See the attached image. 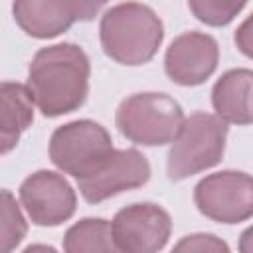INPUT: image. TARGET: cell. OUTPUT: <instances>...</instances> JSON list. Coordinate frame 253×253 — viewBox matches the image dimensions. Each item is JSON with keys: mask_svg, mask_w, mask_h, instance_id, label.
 Instances as JSON below:
<instances>
[{"mask_svg": "<svg viewBox=\"0 0 253 253\" xmlns=\"http://www.w3.org/2000/svg\"><path fill=\"white\" fill-rule=\"evenodd\" d=\"M113 148L107 128L89 119L61 125L49 138L51 162L75 180L93 172Z\"/></svg>", "mask_w": 253, "mask_h": 253, "instance_id": "5", "label": "cell"}, {"mask_svg": "<svg viewBox=\"0 0 253 253\" xmlns=\"http://www.w3.org/2000/svg\"><path fill=\"white\" fill-rule=\"evenodd\" d=\"M184 119L180 103L166 93H134L119 105L115 115L119 132L142 146L172 142Z\"/></svg>", "mask_w": 253, "mask_h": 253, "instance_id": "4", "label": "cell"}, {"mask_svg": "<svg viewBox=\"0 0 253 253\" xmlns=\"http://www.w3.org/2000/svg\"><path fill=\"white\" fill-rule=\"evenodd\" d=\"M217 61L219 47L210 34L186 32L178 36L166 49L164 71L176 85L196 87L211 77Z\"/></svg>", "mask_w": 253, "mask_h": 253, "instance_id": "10", "label": "cell"}, {"mask_svg": "<svg viewBox=\"0 0 253 253\" xmlns=\"http://www.w3.org/2000/svg\"><path fill=\"white\" fill-rule=\"evenodd\" d=\"M150 180V164L136 148H113L87 176L77 178V188L89 204H101L121 192L140 188Z\"/></svg>", "mask_w": 253, "mask_h": 253, "instance_id": "7", "label": "cell"}, {"mask_svg": "<svg viewBox=\"0 0 253 253\" xmlns=\"http://www.w3.org/2000/svg\"><path fill=\"white\" fill-rule=\"evenodd\" d=\"M109 0H81V4H83V8H85V12H87V18L89 20H93L97 14H99V10H101V6L103 4H107Z\"/></svg>", "mask_w": 253, "mask_h": 253, "instance_id": "18", "label": "cell"}, {"mask_svg": "<svg viewBox=\"0 0 253 253\" xmlns=\"http://www.w3.org/2000/svg\"><path fill=\"white\" fill-rule=\"evenodd\" d=\"M174 249L176 251H229L227 243H223L221 239H217L211 233L186 235L180 243H176Z\"/></svg>", "mask_w": 253, "mask_h": 253, "instance_id": "17", "label": "cell"}, {"mask_svg": "<svg viewBox=\"0 0 253 253\" xmlns=\"http://www.w3.org/2000/svg\"><path fill=\"white\" fill-rule=\"evenodd\" d=\"M227 140V123L217 115L194 113L184 119L180 132L172 140L166 170L174 182L186 180L221 162Z\"/></svg>", "mask_w": 253, "mask_h": 253, "instance_id": "3", "label": "cell"}, {"mask_svg": "<svg viewBox=\"0 0 253 253\" xmlns=\"http://www.w3.org/2000/svg\"><path fill=\"white\" fill-rule=\"evenodd\" d=\"M34 123V101L22 83H0V154H8Z\"/></svg>", "mask_w": 253, "mask_h": 253, "instance_id": "12", "label": "cell"}, {"mask_svg": "<svg viewBox=\"0 0 253 253\" xmlns=\"http://www.w3.org/2000/svg\"><path fill=\"white\" fill-rule=\"evenodd\" d=\"M20 202L32 219L42 227H55L67 221L77 208L71 184L57 172L38 170L20 186Z\"/></svg>", "mask_w": 253, "mask_h": 253, "instance_id": "9", "label": "cell"}, {"mask_svg": "<svg viewBox=\"0 0 253 253\" xmlns=\"http://www.w3.org/2000/svg\"><path fill=\"white\" fill-rule=\"evenodd\" d=\"M12 14L16 24L38 40L55 38L77 20H89L81 0H14Z\"/></svg>", "mask_w": 253, "mask_h": 253, "instance_id": "11", "label": "cell"}, {"mask_svg": "<svg viewBox=\"0 0 253 253\" xmlns=\"http://www.w3.org/2000/svg\"><path fill=\"white\" fill-rule=\"evenodd\" d=\"M63 249L67 253H93V251H113L111 221L103 217H85L73 223L63 237Z\"/></svg>", "mask_w": 253, "mask_h": 253, "instance_id": "14", "label": "cell"}, {"mask_svg": "<svg viewBox=\"0 0 253 253\" xmlns=\"http://www.w3.org/2000/svg\"><path fill=\"white\" fill-rule=\"evenodd\" d=\"M172 219L156 204L142 202L119 210L111 221L113 245L123 253L160 251L170 237Z\"/></svg>", "mask_w": 253, "mask_h": 253, "instance_id": "8", "label": "cell"}, {"mask_svg": "<svg viewBox=\"0 0 253 253\" xmlns=\"http://www.w3.org/2000/svg\"><path fill=\"white\" fill-rule=\"evenodd\" d=\"M251 69L225 71L211 89V105L223 123L249 125L251 123Z\"/></svg>", "mask_w": 253, "mask_h": 253, "instance_id": "13", "label": "cell"}, {"mask_svg": "<svg viewBox=\"0 0 253 253\" xmlns=\"http://www.w3.org/2000/svg\"><path fill=\"white\" fill-rule=\"evenodd\" d=\"M247 0H188L190 12L206 26H227L243 8Z\"/></svg>", "mask_w": 253, "mask_h": 253, "instance_id": "16", "label": "cell"}, {"mask_svg": "<svg viewBox=\"0 0 253 253\" xmlns=\"http://www.w3.org/2000/svg\"><path fill=\"white\" fill-rule=\"evenodd\" d=\"M91 65L75 43L42 47L28 67V91L43 117H61L77 111L89 93Z\"/></svg>", "mask_w": 253, "mask_h": 253, "instance_id": "1", "label": "cell"}, {"mask_svg": "<svg viewBox=\"0 0 253 253\" xmlns=\"http://www.w3.org/2000/svg\"><path fill=\"white\" fill-rule=\"evenodd\" d=\"M198 211L219 223H241L253 213V182L247 172L221 170L202 178L194 188Z\"/></svg>", "mask_w": 253, "mask_h": 253, "instance_id": "6", "label": "cell"}, {"mask_svg": "<svg viewBox=\"0 0 253 253\" xmlns=\"http://www.w3.org/2000/svg\"><path fill=\"white\" fill-rule=\"evenodd\" d=\"M28 233V221L12 192L0 190V253L16 249Z\"/></svg>", "mask_w": 253, "mask_h": 253, "instance_id": "15", "label": "cell"}, {"mask_svg": "<svg viewBox=\"0 0 253 253\" xmlns=\"http://www.w3.org/2000/svg\"><path fill=\"white\" fill-rule=\"evenodd\" d=\"M99 38L107 57L123 65H142L156 55L164 40V26L152 8L123 2L103 14Z\"/></svg>", "mask_w": 253, "mask_h": 253, "instance_id": "2", "label": "cell"}]
</instances>
